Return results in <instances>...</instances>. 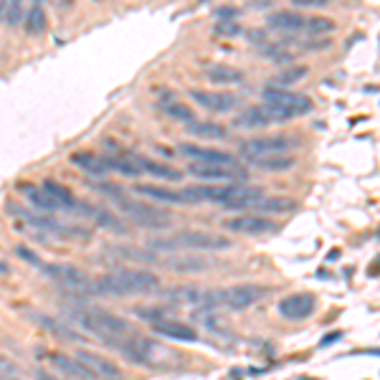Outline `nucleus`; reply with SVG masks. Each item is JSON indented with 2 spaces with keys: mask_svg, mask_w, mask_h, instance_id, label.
<instances>
[{
  "mask_svg": "<svg viewBox=\"0 0 380 380\" xmlns=\"http://www.w3.org/2000/svg\"><path fill=\"white\" fill-rule=\"evenodd\" d=\"M160 287L152 272H142V269H115V272L104 274L89 287V292L102 294V297H134V294H152Z\"/></svg>",
  "mask_w": 380,
  "mask_h": 380,
  "instance_id": "obj_1",
  "label": "nucleus"
},
{
  "mask_svg": "<svg viewBox=\"0 0 380 380\" xmlns=\"http://www.w3.org/2000/svg\"><path fill=\"white\" fill-rule=\"evenodd\" d=\"M150 248L157 251H178V248H188V251H226L231 248V239H226L221 233L208 231H180L167 239H152L147 244Z\"/></svg>",
  "mask_w": 380,
  "mask_h": 380,
  "instance_id": "obj_2",
  "label": "nucleus"
},
{
  "mask_svg": "<svg viewBox=\"0 0 380 380\" xmlns=\"http://www.w3.org/2000/svg\"><path fill=\"white\" fill-rule=\"evenodd\" d=\"M74 320L82 324L86 332L102 337L104 342H109V345H117L119 340L130 337V324L124 322L122 317L109 314V312H104V309H82V312L74 314Z\"/></svg>",
  "mask_w": 380,
  "mask_h": 380,
  "instance_id": "obj_3",
  "label": "nucleus"
},
{
  "mask_svg": "<svg viewBox=\"0 0 380 380\" xmlns=\"http://www.w3.org/2000/svg\"><path fill=\"white\" fill-rule=\"evenodd\" d=\"M119 211H122L127 218H132L134 224L145 226V228H167L173 224V215L167 211H157L152 206H145V203H137V200L130 198H119Z\"/></svg>",
  "mask_w": 380,
  "mask_h": 380,
  "instance_id": "obj_4",
  "label": "nucleus"
},
{
  "mask_svg": "<svg viewBox=\"0 0 380 380\" xmlns=\"http://www.w3.org/2000/svg\"><path fill=\"white\" fill-rule=\"evenodd\" d=\"M264 104L269 107H281V109H289L294 117H302L307 112H312V102L305 94H297V91L289 89H276V86H266L264 89Z\"/></svg>",
  "mask_w": 380,
  "mask_h": 380,
  "instance_id": "obj_5",
  "label": "nucleus"
},
{
  "mask_svg": "<svg viewBox=\"0 0 380 380\" xmlns=\"http://www.w3.org/2000/svg\"><path fill=\"white\" fill-rule=\"evenodd\" d=\"M292 145L289 137H281V134H274V137H254V140L241 142V152L246 160H259V157H272V155H281L287 152Z\"/></svg>",
  "mask_w": 380,
  "mask_h": 380,
  "instance_id": "obj_6",
  "label": "nucleus"
},
{
  "mask_svg": "<svg viewBox=\"0 0 380 380\" xmlns=\"http://www.w3.org/2000/svg\"><path fill=\"white\" fill-rule=\"evenodd\" d=\"M43 274H49L51 279H56L58 284H64L69 289H89L91 281L89 276L79 269V266L71 264H41L38 266Z\"/></svg>",
  "mask_w": 380,
  "mask_h": 380,
  "instance_id": "obj_7",
  "label": "nucleus"
},
{
  "mask_svg": "<svg viewBox=\"0 0 380 380\" xmlns=\"http://www.w3.org/2000/svg\"><path fill=\"white\" fill-rule=\"evenodd\" d=\"M188 173L198 180L208 182H233V180H244L246 173L239 165H203V163H193L188 165Z\"/></svg>",
  "mask_w": 380,
  "mask_h": 380,
  "instance_id": "obj_8",
  "label": "nucleus"
},
{
  "mask_svg": "<svg viewBox=\"0 0 380 380\" xmlns=\"http://www.w3.org/2000/svg\"><path fill=\"white\" fill-rule=\"evenodd\" d=\"M190 99L200 104L208 112H218V115H226L231 112L236 104H239V97L236 94H228V91H208V89H190Z\"/></svg>",
  "mask_w": 380,
  "mask_h": 380,
  "instance_id": "obj_9",
  "label": "nucleus"
},
{
  "mask_svg": "<svg viewBox=\"0 0 380 380\" xmlns=\"http://www.w3.org/2000/svg\"><path fill=\"white\" fill-rule=\"evenodd\" d=\"M317 309V299L307 292H299V294H289L279 302V314L284 320H292V322H299V320H307L309 314H314Z\"/></svg>",
  "mask_w": 380,
  "mask_h": 380,
  "instance_id": "obj_10",
  "label": "nucleus"
},
{
  "mask_svg": "<svg viewBox=\"0 0 380 380\" xmlns=\"http://www.w3.org/2000/svg\"><path fill=\"white\" fill-rule=\"evenodd\" d=\"M264 294L266 289L259 287V284H239V287H231V289L221 292V305L231 307V309H246V307L257 305Z\"/></svg>",
  "mask_w": 380,
  "mask_h": 380,
  "instance_id": "obj_11",
  "label": "nucleus"
},
{
  "mask_svg": "<svg viewBox=\"0 0 380 380\" xmlns=\"http://www.w3.org/2000/svg\"><path fill=\"white\" fill-rule=\"evenodd\" d=\"M74 360H76V363H82L84 368H86L91 375H94V378H99V380H122V370H119V368H117L112 360L97 355V353L79 350Z\"/></svg>",
  "mask_w": 380,
  "mask_h": 380,
  "instance_id": "obj_12",
  "label": "nucleus"
},
{
  "mask_svg": "<svg viewBox=\"0 0 380 380\" xmlns=\"http://www.w3.org/2000/svg\"><path fill=\"white\" fill-rule=\"evenodd\" d=\"M226 231L233 233H248V236H261V233H274L276 224L259 218V215H239V218H226L224 221Z\"/></svg>",
  "mask_w": 380,
  "mask_h": 380,
  "instance_id": "obj_13",
  "label": "nucleus"
},
{
  "mask_svg": "<svg viewBox=\"0 0 380 380\" xmlns=\"http://www.w3.org/2000/svg\"><path fill=\"white\" fill-rule=\"evenodd\" d=\"M182 155L193 157L195 163H203V165H236V157L228 155V152H221V150H211L203 147V145H182L180 147Z\"/></svg>",
  "mask_w": 380,
  "mask_h": 380,
  "instance_id": "obj_14",
  "label": "nucleus"
},
{
  "mask_svg": "<svg viewBox=\"0 0 380 380\" xmlns=\"http://www.w3.org/2000/svg\"><path fill=\"white\" fill-rule=\"evenodd\" d=\"M41 190L49 195L54 203H56V208H64V211H71V213H79V200L74 198V193L69 188H64L61 182H56V180H46V182H41Z\"/></svg>",
  "mask_w": 380,
  "mask_h": 380,
  "instance_id": "obj_15",
  "label": "nucleus"
},
{
  "mask_svg": "<svg viewBox=\"0 0 380 380\" xmlns=\"http://www.w3.org/2000/svg\"><path fill=\"white\" fill-rule=\"evenodd\" d=\"M79 213L82 215H89L91 221L97 226H102V228H109V231H115V233H124V226H122V221L117 218L112 211H107V208H99V206H79Z\"/></svg>",
  "mask_w": 380,
  "mask_h": 380,
  "instance_id": "obj_16",
  "label": "nucleus"
},
{
  "mask_svg": "<svg viewBox=\"0 0 380 380\" xmlns=\"http://www.w3.org/2000/svg\"><path fill=\"white\" fill-rule=\"evenodd\" d=\"M155 332L163 335L167 340H178V342H195L198 335L190 324H182V322H175V320H165V322H157L155 324Z\"/></svg>",
  "mask_w": 380,
  "mask_h": 380,
  "instance_id": "obj_17",
  "label": "nucleus"
},
{
  "mask_svg": "<svg viewBox=\"0 0 380 380\" xmlns=\"http://www.w3.org/2000/svg\"><path fill=\"white\" fill-rule=\"evenodd\" d=\"M272 122L274 119L264 107H251L233 119V127H239V130H261V127H269Z\"/></svg>",
  "mask_w": 380,
  "mask_h": 380,
  "instance_id": "obj_18",
  "label": "nucleus"
},
{
  "mask_svg": "<svg viewBox=\"0 0 380 380\" xmlns=\"http://www.w3.org/2000/svg\"><path fill=\"white\" fill-rule=\"evenodd\" d=\"M132 165L140 170V173H147V175H155V178H165V180H180V173L170 165H160L155 160H147V157H137V155H130Z\"/></svg>",
  "mask_w": 380,
  "mask_h": 380,
  "instance_id": "obj_19",
  "label": "nucleus"
},
{
  "mask_svg": "<svg viewBox=\"0 0 380 380\" xmlns=\"http://www.w3.org/2000/svg\"><path fill=\"white\" fill-rule=\"evenodd\" d=\"M305 23L307 18L299 16L297 10H279V13H274L269 16V28H276V31H305Z\"/></svg>",
  "mask_w": 380,
  "mask_h": 380,
  "instance_id": "obj_20",
  "label": "nucleus"
},
{
  "mask_svg": "<svg viewBox=\"0 0 380 380\" xmlns=\"http://www.w3.org/2000/svg\"><path fill=\"white\" fill-rule=\"evenodd\" d=\"M134 190L140 195H147V198L160 200V203H170V206H182L185 203L182 190H167V188H157V185H137Z\"/></svg>",
  "mask_w": 380,
  "mask_h": 380,
  "instance_id": "obj_21",
  "label": "nucleus"
},
{
  "mask_svg": "<svg viewBox=\"0 0 380 380\" xmlns=\"http://www.w3.org/2000/svg\"><path fill=\"white\" fill-rule=\"evenodd\" d=\"M51 363L56 365V370L67 372V375H71V378H79V380H91V378H94V375H91V372L86 370L82 363H76L74 357H67V355H61V353L51 355Z\"/></svg>",
  "mask_w": 380,
  "mask_h": 380,
  "instance_id": "obj_22",
  "label": "nucleus"
},
{
  "mask_svg": "<svg viewBox=\"0 0 380 380\" xmlns=\"http://www.w3.org/2000/svg\"><path fill=\"white\" fill-rule=\"evenodd\" d=\"M185 130L195 137H203V140H224L226 137V130L215 122H195L193 119L190 124H185Z\"/></svg>",
  "mask_w": 380,
  "mask_h": 380,
  "instance_id": "obj_23",
  "label": "nucleus"
},
{
  "mask_svg": "<svg viewBox=\"0 0 380 380\" xmlns=\"http://www.w3.org/2000/svg\"><path fill=\"white\" fill-rule=\"evenodd\" d=\"M167 266L173 272H206L213 264L208 259H200V257H178V259H167Z\"/></svg>",
  "mask_w": 380,
  "mask_h": 380,
  "instance_id": "obj_24",
  "label": "nucleus"
},
{
  "mask_svg": "<svg viewBox=\"0 0 380 380\" xmlns=\"http://www.w3.org/2000/svg\"><path fill=\"white\" fill-rule=\"evenodd\" d=\"M244 79L239 69L226 67V64H215V67L208 69V82L211 84H239Z\"/></svg>",
  "mask_w": 380,
  "mask_h": 380,
  "instance_id": "obj_25",
  "label": "nucleus"
},
{
  "mask_svg": "<svg viewBox=\"0 0 380 380\" xmlns=\"http://www.w3.org/2000/svg\"><path fill=\"white\" fill-rule=\"evenodd\" d=\"M71 163L79 165L82 170H86V173H91V175H104L107 173L104 160L97 157V155H91V152H76V155H71Z\"/></svg>",
  "mask_w": 380,
  "mask_h": 380,
  "instance_id": "obj_26",
  "label": "nucleus"
},
{
  "mask_svg": "<svg viewBox=\"0 0 380 380\" xmlns=\"http://www.w3.org/2000/svg\"><path fill=\"white\" fill-rule=\"evenodd\" d=\"M23 25H25V31H28L31 36L43 34V31H46V10H43L38 3H36L34 8H31L23 16Z\"/></svg>",
  "mask_w": 380,
  "mask_h": 380,
  "instance_id": "obj_27",
  "label": "nucleus"
},
{
  "mask_svg": "<svg viewBox=\"0 0 380 380\" xmlns=\"http://www.w3.org/2000/svg\"><path fill=\"white\" fill-rule=\"evenodd\" d=\"M25 198H28V203L36 208V211H41V213H54V211H58L56 203L43 193L41 188H23Z\"/></svg>",
  "mask_w": 380,
  "mask_h": 380,
  "instance_id": "obj_28",
  "label": "nucleus"
},
{
  "mask_svg": "<svg viewBox=\"0 0 380 380\" xmlns=\"http://www.w3.org/2000/svg\"><path fill=\"white\" fill-rule=\"evenodd\" d=\"M251 165H257L259 170H269V173H279V170H289L294 165L292 157H281V155H272V157H259V160H248Z\"/></svg>",
  "mask_w": 380,
  "mask_h": 380,
  "instance_id": "obj_29",
  "label": "nucleus"
},
{
  "mask_svg": "<svg viewBox=\"0 0 380 380\" xmlns=\"http://www.w3.org/2000/svg\"><path fill=\"white\" fill-rule=\"evenodd\" d=\"M167 299L173 302H182V305H200L203 302V292L198 287H178V289L165 292Z\"/></svg>",
  "mask_w": 380,
  "mask_h": 380,
  "instance_id": "obj_30",
  "label": "nucleus"
},
{
  "mask_svg": "<svg viewBox=\"0 0 380 380\" xmlns=\"http://www.w3.org/2000/svg\"><path fill=\"white\" fill-rule=\"evenodd\" d=\"M254 208L264 211V213H289L292 208H294V203L287 198H261Z\"/></svg>",
  "mask_w": 380,
  "mask_h": 380,
  "instance_id": "obj_31",
  "label": "nucleus"
},
{
  "mask_svg": "<svg viewBox=\"0 0 380 380\" xmlns=\"http://www.w3.org/2000/svg\"><path fill=\"white\" fill-rule=\"evenodd\" d=\"M102 160H104V167H107V170H117V173L130 175V178L140 175V170L132 165L130 157H102Z\"/></svg>",
  "mask_w": 380,
  "mask_h": 380,
  "instance_id": "obj_32",
  "label": "nucleus"
},
{
  "mask_svg": "<svg viewBox=\"0 0 380 380\" xmlns=\"http://www.w3.org/2000/svg\"><path fill=\"white\" fill-rule=\"evenodd\" d=\"M163 112L167 117H175V119H182V122H193L195 115H193V109L188 104H180V102H165L163 104Z\"/></svg>",
  "mask_w": 380,
  "mask_h": 380,
  "instance_id": "obj_33",
  "label": "nucleus"
},
{
  "mask_svg": "<svg viewBox=\"0 0 380 380\" xmlns=\"http://www.w3.org/2000/svg\"><path fill=\"white\" fill-rule=\"evenodd\" d=\"M307 74V69L305 67H297V69H287V71H281L276 79H274V86L276 89H284V86H289V84H294V82H299L302 76Z\"/></svg>",
  "mask_w": 380,
  "mask_h": 380,
  "instance_id": "obj_34",
  "label": "nucleus"
},
{
  "mask_svg": "<svg viewBox=\"0 0 380 380\" xmlns=\"http://www.w3.org/2000/svg\"><path fill=\"white\" fill-rule=\"evenodd\" d=\"M3 21H5V25H10V28H16L18 23H23V5H21L18 0H13V3H5Z\"/></svg>",
  "mask_w": 380,
  "mask_h": 380,
  "instance_id": "obj_35",
  "label": "nucleus"
},
{
  "mask_svg": "<svg viewBox=\"0 0 380 380\" xmlns=\"http://www.w3.org/2000/svg\"><path fill=\"white\" fill-rule=\"evenodd\" d=\"M332 28H335V23H332L330 18H322V16L307 18V23H305L307 34H327V31H332Z\"/></svg>",
  "mask_w": 380,
  "mask_h": 380,
  "instance_id": "obj_36",
  "label": "nucleus"
},
{
  "mask_svg": "<svg viewBox=\"0 0 380 380\" xmlns=\"http://www.w3.org/2000/svg\"><path fill=\"white\" fill-rule=\"evenodd\" d=\"M137 314H140L142 320H150L152 324H157V322H165L167 317H170V309L155 307V309H137Z\"/></svg>",
  "mask_w": 380,
  "mask_h": 380,
  "instance_id": "obj_37",
  "label": "nucleus"
},
{
  "mask_svg": "<svg viewBox=\"0 0 380 380\" xmlns=\"http://www.w3.org/2000/svg\"><path fill=\"white\" fill-rule=\"evenodd\" d=\"M213 31H215L218 36H228V38H233V36H239V34H241L239 23H233V21H221V23H215Z\"/></svg>",
  "mask_w": 380,
  "mask_h": 380,
  "instance_id": "obj_38",
  "label": "nucleus"
},
{
  "mask_svg": "<svg viewBox=\"0 0 380 380\" xmlns=\"http://www.w3.org/2000/svg\"><path fill=\"white\" fill-rule=\"evenodd\" d=\"M16 254H18V257H21V259H25V261H31V264H34V266H41V259L36 257V254H34V251H31V248L18 246V248H16Z\"/></svg>",
  "mask_w": 380,
  "mask_h": 380,
  "instance_id": "obj_39",
  "label": "nucleus"
},
{
  "mask_svg": "<svg viewBox=\"0 0 380 380\" xmlns=\"http://www.w3.org/2000/svg\"><path fill=\"white\" fill-rule=\"evenodd\" d=\"M16 365L5 360V357H0V375H5V378H16Z\"/></svg>",
  "mask_w": 380,
  "mask_h": 380,
  "instance_id": "obj_40",
  "label": "nucleus"
},
{
  "mask_svg": "<svg viewBox=\"0 0 380 380\" xmlns=\"http://www.w3.org/2000/svg\"><path fill=\"white\" fill-rule=\"evenodd\" d=\"M297 8H322L327 5V0H292Z\"/></svg>",
  "mask_w": 380,
  "mask_h": 380,
  "instance_id": "obj_41",
  "label": "nucleus"
},
{
  "mask_svg": "<svg viewBox=\"0 0 380 380\" xmlns=\"http://www.w3.org/2000/svg\"><path fill=\"white\" fill-rule=\"evenodd\" d=\"M215 16L218 18H233V16H239V10L236 8H218L215 10Z\"/></svg>",
  "mask_w": 380,
  "mask_h": 380,
  "instance_id": "obj_42",
  "label": "nucleus"
},
{
  "mask_svg": "<svg viewBox=\"0 0 380 380\" xmlns=\"http://www.w3.org/2000/svg\"><path fill=\"white\" fill-rule=\"evenodd\" d=\"M337 340H340V332H335V335H327V337H324L322 342H320V345L327 347V345H330V342H337Z\"/></svg>",
  "mask_w": 380,
  "mask_h": 380,
  "instance_id": "obj_43",
  "label": "nucleus"
},
{
  "mask_svg": "<svg viewBox=\"0 0 380 380\" xmlns=\"http://www.w3.org/2000/svg\"><path fill=\"white\" fill-rule=\"evenodd\" d=\"M36 378L38 380H54L51 375H46V372H41V370H36Z\"/></svg>",
  "mask_w": 380,
  "mask_h": 380,
  "instance_id": "obj_44",
  "label": "nucleus"
},
{
  "mask_svg": "<svg viewBox=\"0 0 380 380\" xmlns=\"http://www.w3.org/2000/svg\"><path fill=\"white\" fill-rule=\"evenodd\" d=\"M3 10H5V3H0V21H3Z\"/></svg>",
  "mask_w": 380,
  "mask_h": 380,
  "instance_id": "obj_45",
  "label": "nucleus"
}]
</instances>
